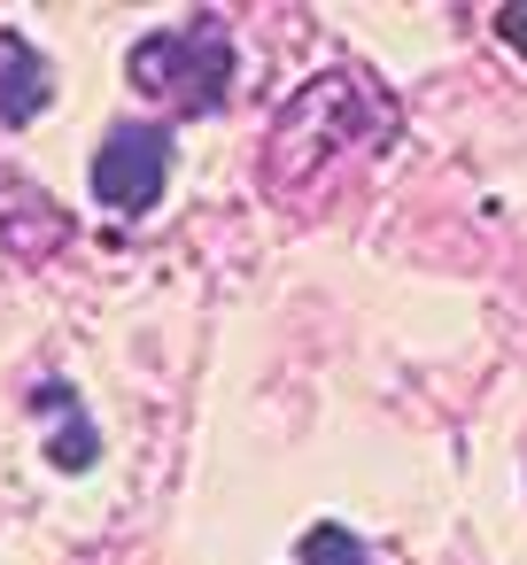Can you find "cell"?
I'll return each mask as SVG.
<instances>
[{"label": "cell", "instance_id": "3", "mask_svg": "<svg viewBox=\"0 0 527 565\" xmlns=\"http://www.w3.org/2000/svg\"><path fill=\"white\" fill-rule=\"evenodd\" d=\"M48 94H55V78H48V55L24 40V32H0V125H32L40 109H48Z\"/></svg>", "mask_w": 527, "mask_h": 565}, {"label": "cell", "instance_id": "5", "mask_svg": "<svg viewBox=\"0 0 527 565\" xmlns=\"http://www.w3.org/2000/svg\"><path fill=\"white\" fill-rule=\"evenodd\" d=\"M9 217H32L40 233H63V217H55V202H40L24 179H9V171H0V225H9Z\"/></svg>", "mask_w": 527, "mask_h": 565}, {"label": "cell", "instance_id": "1", "mask_svg": "<svg viewBox=\"0 0 527 565\" xmlns=\"http://www.w3.org/2000/svg\"><path fill=\"white\" fill-rule=\"evenodd\" d=\"M125 71H133L140 94H164V102H179L187 117H210V109L225 102V86H233V47H225V32L202 17V24H187V32H148Z\"/></svg>", "mask_w": 527, "mask_h": 565}, {"label": "cell", "instance_id": "4", "mask_svg": "<svg viewBox=\"0 0 527 565\" xmlns=\"http://www.w3.org/2000/svg\"><path fill=\"white\" fill-rule=\"evenodd\" d=\"M303 565H372V550L349 526H310L303 534Z\"/></svg>", "mask_w": 527, "mask_h": 565}, {"label": "cell", "instance_id": "2", "mask_svg": "<svg viewBox=\"0 0 527 565\" xmlns=\"http://www.w3.org/2000/svg\"><path fill=\"white\" fill-rule=\"evenodd\" d=\"M171 179V132L164 125H109V140L94 148V194L117 217H140L164 202Z\"/></svg>", "mask_w": 527, "mask_h": 565}, {"label": "cell", "instance_id": "7", "mask_svg": "<svg viewBox=\"0 0 527 565\" xmlns=\"http://www.w3.org/2000/svg\"><path fill=\"white\" fill-rule=\"evenodd\" d=\"M496 32H504V47H519V55H527V0H512V9H496Z\"/></svg>", "mask_w": 527, "mask_h": 565}, {"label": "cell", "instance_id": "6", "mask_svg": "<svg viewBox=\"0 0 527 565\" xmlns=\"http://www.w3.org/2000/svg\"><path fill=\"white\" fill-rule=\"evenodd\" d=\"M48 457H55L63 472H86V465L102 457V441H94V426H78V418H71V426H63V434L48 441Z\"/></svg>", "mask_w": 527, "mask_h": 565}]
</instances>
